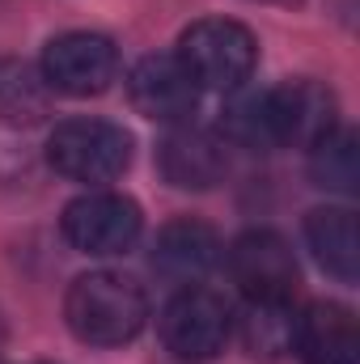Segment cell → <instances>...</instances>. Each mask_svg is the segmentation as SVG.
<instances>
[{
    "mask_svg": "<svg viewBox=\"0 0 360 364\" xmlns=\"http://www.w3.org/2000/svg\"><path fill=\"white\" fill-rule=\"evenodd\" d=\"M64 322L85 348H123L149 322V296L132 275H77L64 296Z\"/></svg>",
    "mask_w": 360,
    "mask_h": 364,
    "instance_id": "cell-1",
    "label": "cell"
},
{
    "mask_svg": "<svg viewBox=\"0 0 360 364\" xmlns=\"http://www.w3.org/2000/svg\"><path fill=\"white\" fill-rule=\"evenodd\" d=\"M174 55L182 60V68L191 73V81L199 90L233 93L250 81V73L259 64V43L233 17H203L182 30Z\"/></svg>",
    "mask_w": 360,
    "mask_h": 364,
    "instance_id": "cell-2",
    "label": "cell"
},
{
    "mask_svg": "<svg viewBox=\"0 0 360 364\" xmlns=\"http://www.w3.org/2000/svg\"><path fill=\"white\" fill-rule=\"evenodd\" d=\"M47 161L73 182H115L132 166V136L110 119H68L51 132Z\"/></svg>",
    "mask_w": 360,
    "mask_h": 364,
    "instance_id": "cell-3",
    "label": "cell"
},
{
    "mask_svg": "<svg viewBox=\"0 0 360 364\" xmlns=\"http://www.w3.org/2000/svg\"><path fill=\"white\" fill-rule=\"evenodd\" d=\"M229 335H233V314L225 296H216L212 288H199V284L179 288L162 309V343L182 364L216 360Z\"/></svg>",
    "mask_w": 360,
    "mask_h": 364,
    "instance_id": "cell-4",
    "label": "cell"
},
{
    "mask_svg": "<svg viewBox=\"0 0 360 364\" xmlns=\"http://www.w3.org/2000/svg\"><path fill=\"white\" fill-rule=\"evenodd\" d=\"M60 229L73 250L93 259H115L140 242L144 216H140V203L119 191H85L64 208Z\"/></svg>",
    "mask_w": 360,
    "mask_h": 364,
    "instance_id": "cell-5",
    "label": "cell"
},
{
    "mask_svg": "<svg viewBox=\"0 0 360 364\" xmlns=\"http://www.w3.org/2000/svg\"><path fill=\"white\" fill-rule=\"evenodd\" d=\"M43 81L51 93L64 97H97L119 81V47L106 34L93 30H68L60 38L47 43L43 64H38Z\"/></svg>",
    "mask_w": 360,
    "mask_h": 364,
    "instance_id": "cell-6",
    "label": "cell"
},
{
    "mask_svg": "<svg viewBox=\"0 0 360 364\" xmlns=\"http://www.w3.org/2000/svg\"><path fill=\"white\" fill-rule=\"evenodd\" d=\"M268 114H271V136L275 144L288 149H314L339 127V102L322 81L297 77L268 90Z\"/></svg>",
    "mask_w": 360,
    "mask_h": 364,
    "instance_id": "cell-7",
    "label": "cell"
},
{
    "mask_svg": "<svg viewBox=\"0 0 360 364\" xmlns=\"http://www.w3.org/2000/svg\"><path fill=\"white\" fill-rule=\"evenodd\" d=\"M225 263H229L233 284L246 296H292L297 292V259H292L288 242L271 229L242 233L225 250Z\"/></svg>",
    "mask_w": 360,
    "mask_h": 364,
    "instance_id": "cell-8",
    "label": "cell"
},
{
    "mask_svg": "<svg viewBox=\"0 0 360 364\" xmlns=\"http://www.w3.org/2000/svg\"><path fill=\"white\" fill-rule=\"evenodd\" d=\"M127 93L144 119L170 123V127L186 123L199 106V85L191 81L179 55H144L127 77Z\"/></svg>",
    "mask_w": 360,
    "mask_h": 364,
    "instance_id": "cell-9",
    "label": "cell"
},
{
    "mask_svg": "<svg viewBox=\"0 0 360 364\" xmlns=\"http://www.w3.org/2000/svg\"><path fill=\"white\" fill-rule=\"evenodd\" d=\"M157 170L179 191H208L225 178V140L191 119L174 123L157 144Z\"/></svg>",
    "mask_w": 360,
    "mask_h": 364,
    "instance_id": "cell-10",
    "label": "cell"
},
{
    "mask_svg": "<svg viewBox=\"0 0 360 364\" xmlns=\"http://www.w3.org/2000/svg\"><path fill=\"white\" fill-rule=\"evenodd\" d=\"M301 318H305V309L297 305V296H246V309L238 314V339H242L246 356L263 364L297 356Z\"/></svg>",
    "mask_w": 360,
    "mask_h": 364,
    "instance_id": "cell-11",
    "label": "cell"
},
{
    "mask_svg": "<svg viewBox=\"0 0 360 364\" xmlns=\"http://www.w3.org/2000/svg\"><path fill=\"white\" fill-rule=\"evenodd\" d=\"M216 263H221V237L212 225H203L195 216L170 220L153 242V272L179 288L199 284Z\"/></svg>",
    "mask_w": 360,
    "mask_h": 364,
    "instance_id": "cell-12",
    "label": "cell"
},
{
    "mask_svg": "<svg viewBox=\"0 0 360 364\" xmlns=\"http://www.w3.org/2000/svg\"><path fill=\"white\" fill-rule=\"evenodd\" d=\"M297 356L305 364H360V331L352 309L335 301H318L301 318Z\"/></svg>",
    "mask_w": 360,
    "mask_h": 364,
    "instance_id": "cell-13",
    "label": "cell"
},
{
    "mask_svg": "<svg viewBox=\"0 0 360 364\" xmlns=\"http://www.w3.org/2000/svg\"><path fill=\"white\" fill-rule=\"evenodd\" d=\"M305 242L322 272H331L339 284H356L360 275V233L352 208H314L305 216Z\"/></svg>",
    "mask_w": 360,
    "mask_h": 364,
    "instance_id": "cell-14",
    "label": "cell"
},
{
    "mask_svg": "<svg viewBox=\"0 0 360 364\" xmlns=\"http://www.w3.org/2000/svg\"><path fill=\"white\" fill-rule=\"evenodd\" d=\"M47 110H51V90L43 73L17 60H0V123L34 127L47 119Z\"/></svg>",
    "mask_w": 360,
    "mask_h": 364,
    "instance_id": "cell-15",
    "label": "cell"
},
{
    "mask_svg": "<svg viewBox=\"0 0 360 364\" xmlns=\"http://www.w3.org/2000/svg\"><path fill=\"white\" fill-rule=\"evenodd\" d=\"M309 178L322 191H339V195H356L360 186V149L356 132L335 127L327 140H318L309 149Z\"/></svg>",
    "mask_w": 360,
    "mask_h": 364,
    "instance_id": "cell-16",
    "label": "cell"
},
{
    "mask_svg": "<svg viewBox=\"0 0 360 364\" xmlns=\"http://www.w3.org/2000/svg\"><path fill=\"white\" fill-rule=\"evenodd\" d=\"M221 140L225 144H238V149H275V136H271V114H268V93L255 90H233L225 110H221Z\"/></svg>",
    "mask_w": 360,
    "mask_h": 364,
    "instance_id": "cell-17",
    "label": "cell"
},
{
    "mask_svg": "<svg viewBox=\"0 0 360 364\" xmlns=\"http://www.w3.org/2000/svg\"><path fill=\"white\" fill-rule=\"evenodd\" d=\"M0 348H4V318H0Z\"/></svg>",
    "mask_w": 360,
    "mask_h": 364,
    "instance_id": "cell-18",
    "label": "cell"
},
{
    "mask_svg": "<svg viewBox=\"0 0 360 364\" xmlns=\"http://www.w3.org/2000/svg\"><path fill=\"white\" fill-rule=\"evenodd\" d=\"M275 4H297V0H275Z\"/></svg>",
    "mask_w": 360,
    "mask_h": 364,
    "instance_id": "cell-19",
    "label": "cell"
}]
</instances>
